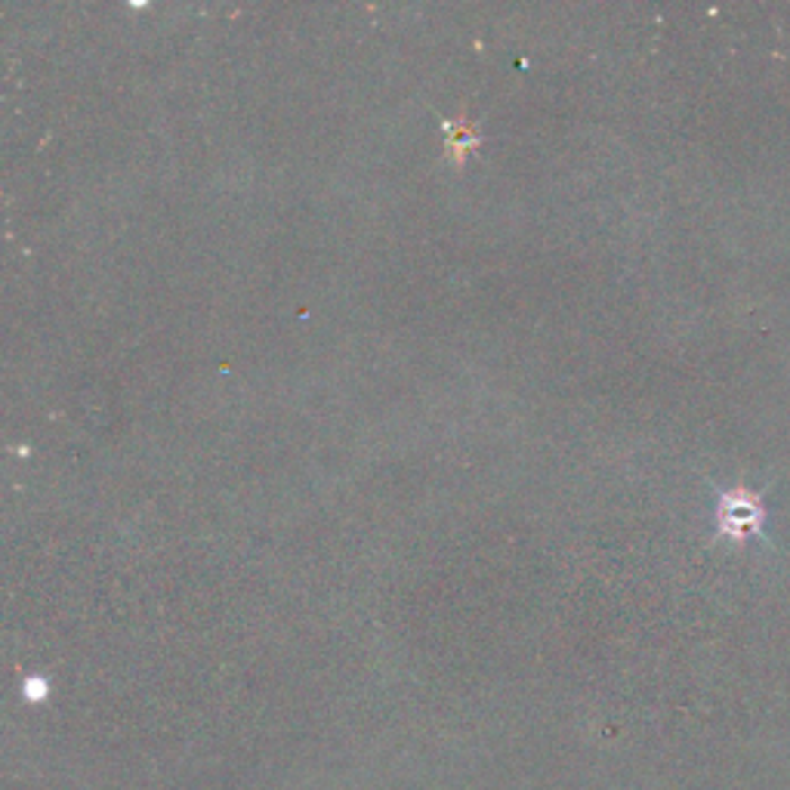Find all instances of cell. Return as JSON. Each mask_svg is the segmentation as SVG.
Segmentation results:
<instances>
[{
    "label": "cell",
    "instance_id": "6da1fadb",
    "mask_svg": "<svg viewBox=\"0 0 790 790\" xmlns=\"http://www.w3.org/2000/svg\"><path fill=\"white\" fill-rule=\"evenodd\" d=\"M759 519H763V513H759V507L753 504V500H744V498H725L723 500V525L735 537H741L750 528H757Z\"/></svg>",
    "mask_w": 790,
    "mask_h": 790
},
{
    "label": "cell",
    "instance_id": "7a4b0ae2",
    "mask_svg": "<svg viewBox=\"0 0 790 790\" xmlns=\"http://www.w3.org/2000/svg\"><path fill=\"white\" fill-rule=\"evenodd\" d=\"M444 130L448 133H454V139H451V152H454V161H463L466 155L472 152V148H476V142H479V133L472 130L470 124H461V127H454L451 124V121H444Z\"/></svg>",
    "mask_w": 790,
    "mask_h": 790
}]
</instances>
